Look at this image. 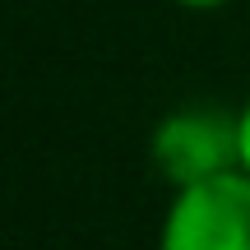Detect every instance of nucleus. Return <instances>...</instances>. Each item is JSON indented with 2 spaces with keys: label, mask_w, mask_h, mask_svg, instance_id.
<instances>
[{
  "label": "nucleus",
  "mask_w": 250,
  "mask_h": 250,
  "mask_svg": "<svg viewBox=\"0 0 250 250\" xmlns=\"http://www.w3.org/2000/svg\"><path fill=\"white\" fill-rule=\"evenodd\" d=\"M158 250H250V171L176 186L158 227Z\"/></svg>",
  "instance_id": "f257e3e1"
},
{
  "label": "nucleus",
  "mask_w": 250,
  "mask_h": 250,
  "mask_svg": "<svg viewBox=\"0 0 250 250\" xmlns=\"http://www.w3.org/2000/svg\"><path fill=\"white\" fill-rule=\"evenodd\" d=\"M148 158L158 176L171 181V190L236 167V111L232 116L218 107L167 111L148 134Z\"/></svg>",
  "instance_id": "f03ea898"
},
{
  "label": "nucleus",
  "mask_w": 250,
  "mask_h": 250,
  "mask_svg": "<svg viewBox=\"0 0 250 250\" xmlns=\"http://www.w3.org/2000/svg\"><path fill=\"white\" fill-rule=\"evenodd\" d=\"M171 5L195 9V14H208V9H223V5H232V0H171Z\"/></svg>",
  "instance_id": "20e7f679"
},
{
  "label": "nucleus",
  "mask_w": 250,
  "mask_h": 250,
  "mask_svg": "<svg viewBox=\"0 0 250 250\" xmlns=\"http://www.w3.org/2000/svg\"><path fill=\"white\" fill-rule=\"evenodd\" d=\"M236 167L250 171V98L236 107Z\"/></svg>",
  "instance_id": "7ed1b4c3"
}]
</instances>
